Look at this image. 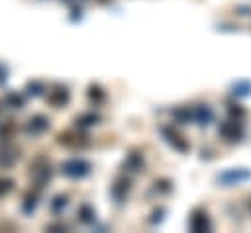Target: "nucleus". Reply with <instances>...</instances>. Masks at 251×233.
I'll list each match as a JSON object with an SVG mask.
<instances>
[{
	"label": "nucleus",
	"mask_w": 251,
	"mask_h": 233,
	"mask_svg": "<svg viewBox=\"0 0 251 233\" xmlns=\"http://www.w3.org/2000/svg\"><path fill=\"white\" fill-rule=\"evenodd\" d=\"M220 131L227 141H235L241 137V123H239V119H229L220 127Z\"/></svg>",
	"instance_id": "f257e3e1"
},
{
	"label": "nucleus",
	"mask_w": 251,
	"mask_h": 233,
	"mask_svg": "<svg viewBox=\"0 0 251 233\" xmlns=\"http://www.w3.org/2000/svg\"><path fill=\"white\" fill-rule=\"evenodd\" d=\"M31 123H29V127L27 129H31V131H41V129H45L47 127V119L45 117H41V116H37L35 119H29Z\"/></svg>",
	"instance_id": "39448f33"
},
{
	"label": "nucleus",
	"mask_w": 251,
	"mask_h": 233,
	"mask_svg": "<svg viewBox=\"0 0 251 233\" xmlns=\"http://www.w3.org/2000/svg\"><path fill=\"white\" fill-rule=\"evenodd\" d=\"M12 188V180H0V196L6 194Z\"/></svg>",
	"instance_id": "423d86ee"
},
{
	"label": "nucleus",
	"mask_w": 251,
	"mask_h": 233,
	"mask_svg": "<svg viewBox=\"0 0 251 233\" xmlns=\"http://www.w3.org/2000/svg\"><path fill=\"white\" fill-rule=\"evenodd\" d=\"M63 172H65L67 176H82V174L88 172V163L78 161V159L69 161V163L63 164Z\"/></svg>",
	"instance_id": "f03ea898"
},
{
	"label": "nucleus",
	"mask_w": 251,
	"mask_h": 233,
	"mask_svg": "<svg viewBox=\"0 0 251 233\" xmlns=\"http://www.w3.org/2000/svg\"><path fill=\"white\" fill-rule=\"evenodd\" d=\"M47 100H49L55 108H61L63 104H67V100H69V92H67V88H55V90L49 92Z\"/></svg>",
	"instance_id": "20e7f679"
},
{
	"label": "nucleus",
	"mask_w": 251,
	"mask_h": 233,
	"mask_svg": "<svg viewBox=\"0 0 251 233\" xmlns=\"http://www.w3.org/2000/svg\"><path fill=\"white\" fill-rule=\"evenodd\" d=\"M190 229H192V231H208V229H210V219H208L206 211L196 210V211L190 215Z\"/></svg>",
	"instance_id": "7ed1b4c3"
},
{
	"label": "nucleus",
	"mask_w": 251,
	"mask_h": 233,
	"mask_svg": "<svg viewBox=\"0 0 251 233\" xmlns=\"http://www.w3.org/2000/svg\"><path fill=\"white\" fill-rule=\"evenodd\" d=\"M249 210H251V202H249Z\"/></svg>",
	"instance_id": "0eeeda50"
}]
</instances>
